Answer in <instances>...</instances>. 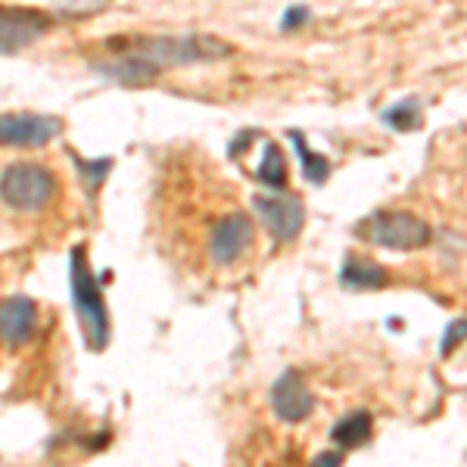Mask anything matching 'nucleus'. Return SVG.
Segmentation results:
<instances>
[{
    "label": "nucleus",
    "mask_w": 467,
    "mask_h": 467,
    "mask_svg": "<svg viewBox=\"0 0 467 467\" xmlns=\"http://www.w3.org/2000/svg\"><path fill=\"white\" fill-rule=\"evenodd\" d=\"M255 178L259 184H265L268 191H284L287 187V160H284V150L268 140L265 150H262V162L255 169Z\"/></svg>",
    "instance_id": "obj_14"
},
{
    "label": "nucleus",
    "mask_w": 467,
    "mask_h": 467,
    "mask_svg": "<svg viewBox=\"0 0 467 467\" xmlns=\"http://www.w3.org/2000/svg\"><path fill=\"white\" fill-rule=\"evenodd\" d=\"M253 209L271 231V237L281 240V244L296 240L306 224V202L296 193L271 191V197H253Z\"/></svg>",
    "instance_id": "obj_5"
},
{
    "label": "nucleus",
    "mask_w": 467,
    "mask_h": 467,
    "mask_svg": "<svg viewBox=\"0 0 467 467\" xmlns=\"http://www.w3.org/2000/svg\"><path fill=\"white\" fill-rule=\"evenodd\" d=\"M271 409L277 420L284 424H303L308 414L315 411V393L308 389L306 378L299 371H284L281 378L271 383Z\"/></svg>",
    "instance_id": "obj_8"
},
{
    "label": "nucleus",
    "mask_w": 467,
    "mask_h": 467,
    "mask_svg": "<svg viewBox=\"0 0 467 467\" xmlns=\"http://www.w3.org/2000/svg\"><path fill=\"white\" fill-rule=\"evenodd\" d=\"M50 16L26 6H0V54H16L32 47L50 32Z\"/></svg>",
    "instance_id": "obj_7"
},
{
    "label": "nucleus",
    "mask_w": 467,
    "mask_h": 467,
    "mask_svg": "<svg viewBox=\"0 0 467 467\" xmlns=\"http://www.w3.org/2000/svg\"><path fill=\"white\" fill-rule=\"evenodd\" d=\"M63 134L57 116L37 112H6L0 116V147H44Z\"/></svg>",
    "instance_id": "obj_6"
},
{
    "label": "nucleus",
    "mask_w": 467,
    "mask_h": 467,
    "mask_svg": "<svg viewBox=\"0 0 467 467\" xmlns=\"http://www.w3.org/2000/svg\"><path fill=\"white\" fill-rule=\"evenodd\" d=\"M340 284L352 293L383 290L389 284V271L374 259H361V255L349 253L340 265Z\"/></svg>",
    "instance_id": "obj_11"
},
{
    "label": "nucleus",
    "mask_w": 467,
    "mask_h": 467,
    "mask_svg": "<svg viewBox=\"0 0 467 467\" xmlns=\"http://www.w3.org/2000/svg\"><path fill=\"white\" fill-rule=\"evenodd\" d=\"M69 284H72L75 315H78L81 330H85L90 349H107V343H109V312H107V303H103L100 284H97L94 271H90V265H88L85 246L72 250Z\"/></svg>",
    "instance_id": "obj_3"
},
{
    "label": "nucleus",
    "mask_w": 467,
    "mask_h": 467,
    "mask_svg": "<svg viewBox=\"0 0 467 467\" xmlns=\"http://www.w3.org/2000/svg\"><path fill=\"white\" fill-rule=\"evenodd\" d=\"M343 455H346L343 449H337V451H321V455H315V458H312V464H340V462H343Z\"/></svg>",
    "instance_id": "obj_18"
},
{
    "label": "nucleus",
    "mask_w": 467,
    "mask_h": 467,
    "mask_svg": "<svg viewBox=\"0 0 467 467\" xmlns=\"http://www.w3.org/2000/svg\"><path fill=\"white\" fill-rule=\"evenodd\" d=\"M112 44L138 54L153 69H171V66H197L228 59L234 47L215 35H165V37H109Z\"/></svg>",
    "instance_id": "obj_1"
},
{
    "label": "nucleus",
    "mask_w": 467,
    "mask_h": 467,
    "mask_svg": "<svg viewBox=\"0 0 467 467\" xmlns=\"http://www.w3.org/2000/svg\"><path fill=\"white\" fill-rule=\"evenodd\" d=\"M57 193V178L44 165L13 162L0 175V200L19 213H41Z\"/></svg>",
    "instance_id": "obj_4"
},
{
    "label": "nucleus",
    "mask_w": 467,
    "mask_h": 467,
    "mask_svg": "<svg viewBox=\"0 0 467 467\" xmlns=\"http://www.w3.org/2000/svg\"><path fill=\"white\" fill-rule=\"evenodd\" d=\"M308 16H312V10L308 6H290L287 13H284V19H281V28L284 32H296V28H303Z\"/></svg>",
    "instance_id": "obj_17"
},
{
    "label": "nucleus",
    "mask_w": 467,
    "mask_h": 467,
    "mask_svg": "<svg viewBox=\"0 0 467 467\" xmlns=\"http://www.w3.org/2000/svg\"><path fill=\"white\" fill-rule=\"evenodd\" d=\"M253 244V218L246 213H231L209 234V253L215 265H234Z\"/></svg>",
    "instance_id": "obj_9"
},
{
    "label": "nucleus",
    "mask_w": 467,
    "mask_h": 467,
    "mask_svg": "<svg viewBox=\"0 0 467 467\" xmlns=\"http://www.w3.org/2000/svg\"><path fill=\"white\" fill-rule=\"evenodd\" d=\"M352 234L368 244L380 246V250L389 253H414L431 246L433 240V228L418 218L414 213H405V209H378V213L365 215L361 222H356Z\"/></svg>",
    "instance_id": "obj_2"
},
{
    "label": "nucleus",
    "mask_w": 467,
    "mask_h": 467,
    "mask_svg": "<svg viewBox=\"0 0 467 467\" xmlns=\"http://www.w3.org/2000/svg\"><path fill=\"white\" fill-rule=\"evenodd\" d=\"M371 433H374V418H371V411L358 409V411L343 414V418L337 420L334 427H330V442H334L337 449H343V451H352V449L368 446Z\"/></svg>",
    "instance_id": "obj_12"
},
{
    "label": "nucleus",
    "mask_w": 467,
    "mask_h": 467,
    "mask_svg": "<svg viewBox=\"0 0 467 467\" xmlns=\"http://www.w3.org/2000/svg\"><path fill=\"white\" fill-rule=\"evenodd\" d=\"M293 138V147L299 153V165H303V178L308 184H324L330 178V160L324 153H315L312 147L306 144V138L299 131H290Z\"/></svg>",
    "instance_id": "obj_15"
},
{
    "label": "nucleus",
    "mask_w": 467,
    "mask_h": 467,
    "mask_svg": "<svg viewBox=\"0 0 467 467\" xmlns=\"http://www.w3.org/2000/svg\"><path fill=\"white\" fill-rule=\"evenodd\" d=\"M380 122L399 134L418 131L424 125V107H420L418 97H402V100L389 103L387 109H380Z\"/></svg>",
    "instance_id": "obj_13"
},
{
    "label": "nucleus",
    "mask_w": 467,
    "mask_h": 467,
    "mask_svg": "<svg viewBox=\"0 0 467 467\" xmlns=\"http://www.w3.org/2000/svg\"><path fill=\"white\" fill-rule=\"evenodd\" d=\"M467 343V318H455L449 321V327L442 330V343H440V356L449 358L451 352L458 349V346Z\"/></svg>",
    "instance_id": "obj_16"
},
{
    "label": "nucleus",
    "mask_w": 467,
    "mask_h": 467,
    "mask_svg": "<svg viewBox=\"0 0 467 467\" xmlns=\"http://www.w3.org/2000/svg\"><path fill=\"white\" fill-rule=\"evenodd\" d=\"M37 308L28 296H6L0 303V346L22 349L35 337Z\"/></svg>",
    "instance_id": "obj_10"
}]
</instances>
